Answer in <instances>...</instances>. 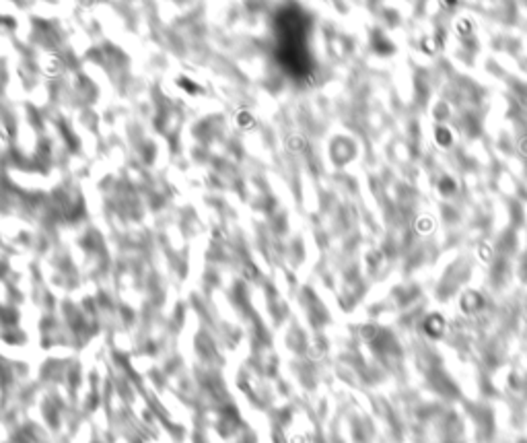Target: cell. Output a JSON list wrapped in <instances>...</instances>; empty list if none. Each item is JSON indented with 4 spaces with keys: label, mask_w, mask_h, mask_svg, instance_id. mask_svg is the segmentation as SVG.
<instances>
[{
    "label": "cell",
    "mask_w": 527,
    "mask_h": 443,
    "mask_svg": "<svg viewBox=\"0 0 527 443\" xmlns=\"http://www.w3.org/2000/svg\"><path fill=\"white\" fill-rule=\"evenodd\" d=\"M276 58L290 77L301 79L311 72V58L307 50V19L299 8H284L274 21Z\"/></svg>",
    "instance_id": "cell-1"
}]
</instances>
